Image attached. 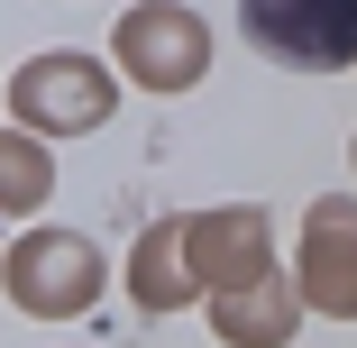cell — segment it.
Instances as JSON below:
<instances>
[{
	"instance_id": "obj_2",
	"label": "cell",
	"mask_w": 357,
	"mask_h": 348,
	"mask_svg": "<svg viewBox=\"0 0 357 348\" xmlns=\"http://www.w3.org/2000/svg\"><path fill=\"white\" fill-rule=\"evenodd\" d=\"M119 64L147 92H183L202 64H211V37H202V19L192 10H174V0H147V10H128L119 19Z\"/></svg>"
},
{
	"instance_id": "obj_4",
	"label": "cell",
	"mask_w": 357,
	"mask_h": 348,
	"mask_svg": "<svg viewBox=\"0 0 357 348\" xmlns=\"http://www.w3.org/2000/svg\"><path fill=\"white\" fill-rule=\"evenodd\" d=\"M10 294H19V312H83L101 294V257L83 239H64V229L19 239L10 248Z\"/></svg>"
},
{
	"instance_id": "obj_5",
	"label": "cell",
	"mask_w": 357,
	"mask_h": 348,
	"mask_svg": "<svg viewBox=\"0 0 357 348\" xmlns=\"http://www.w3.org/2000/svg\"><path fill=\"white\" fill-rule=\"evenodd\" d=\"M303 303L357 321V202H312V229H303Z\"/></svg>"
},
{
	"instance_id": "obj_7",
	"label": "cell",
	"mask_w": 357,
	"mask_h": 348,
	"mask_svg": "<svg viewBox=\"0 0 357 348\" xmlns=\"http://www.w3.org/2000/svg\"><path fill=\"white\" fill-rule=\"evenodd\" d=\"M128 285H137V303H147V312H174V303L202 285L192 220H165V229H147V239H137V266H128Z\"/></svg>"
},
{
	"instance_id": "obj_6",
	"label": "cell",
	"mask_w": 357,
	"mask_h": 348,
	"mask_svg": "<svg viewBox=\"0 0 357 348\" xmlns=\"http://www.w3.org/2000/svg\"><path fill=\"white\" fill-rule=\"evenodd\" d=\"M192 257H202V285H257L266 275V211H220V220H192Z\"/></svg>"
},
{
	"instance_id": "obj_9",
	"label": "cell",
	"mask_w": 357,
	"mask_h": 348,
	"mask_svg": "<svg viewBox=\"0 0 357 348\" xmlns=\"http://www.w3.org/2000/svg\"><path fill=\"white\" fill-rule=\"evenodd\" d=\"M10 202H19V211H28V202H37V183H46V165H37V147H28V137H19V147H10Z\"/></svg>"
},
{
	"instance_id": "obj_3",
	"label": "cell",
	"mask_w": 357,
	"mask_h": 348,
	"mask_svg": "<svg viewBox=\"0 0 357 348\" xmlns=\"http://www.w3.org/2000/svg\"><path fill=\"white\" fill-rule=\"evenodd\" d=\"M10 110L28 128H101L110 119V74L92 55H37V64H19Z\"/></svg>"
},
{
	"instance_id": "obj_1",
	"label": "cell",
	"mask_w": 357,
	"mask_h": 348,
	"mask_svg": "<svg viewBox=\"0 0 357 348\" xmlns=\"http://www.w3.org/2000/svg\"><path fill=\"white\" fill-rule=\"evenodd\" d=\"M238 28L257 55L294 64V74L357 64V0H238Z\"/></svg>"
},
{
	"instance_id": "obj_8",
	"label": "cell",
	"mask_w": 357,
	"mask_h": 348,
	"mask_svg": "<svg viewBox=\"0 0 357 348\" xmlns=\"http://www.w3.org/2000/svg\"><path fill=\"white\" fill-rule=\"evenodd\" d=\"M211 321H220L238 348H275V339H294V321H303V312H294V285L266 266L248 294H220V303H211Z\"/></svg>"
}]
</instances>
